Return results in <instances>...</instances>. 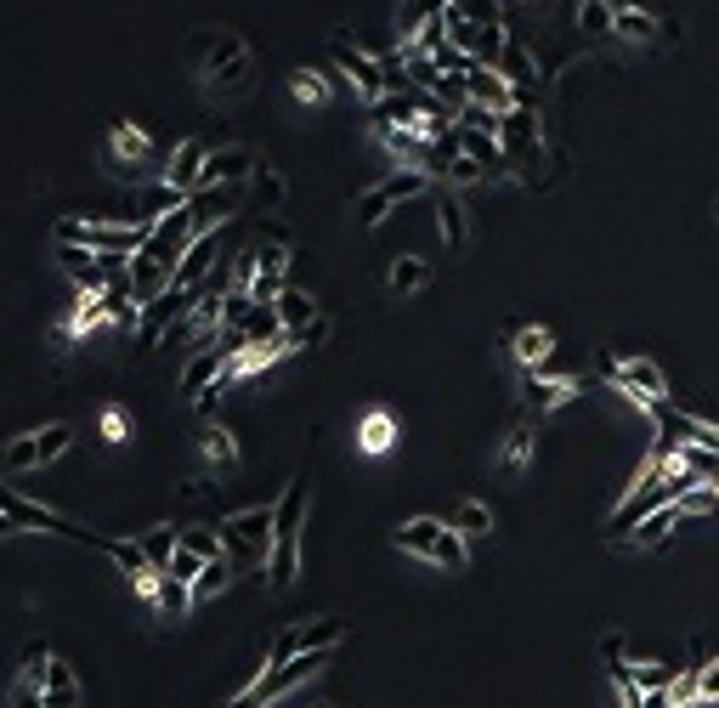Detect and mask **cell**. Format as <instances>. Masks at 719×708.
I'll use <instances>...</instances> for the list:
<instances>
[{
  "mask_svg": "<svg viewBox=\"0 0 719 708\" xmlns=\"http://www.w3.org/2000/svg\"><path fill=\"white\" fill-rule=\"evenodd\" d=\"M181 58L210 97H244L256 85V58L238 29H194L181 45Z\"/></svg>",
  "mask_w": 719,
  "mask_h": 708,
  "instance_id": "1",
  "label": "cell"
},
{
  "mask_svg": "<svg viewBox=\"0 0 719 708\" xmlns=\"http://www.w3.org/2000/svg\"><path fill=\"white\" fill-rule=\"evenodd\" d=\"M306 488H312V477L301 470V477H295L290 488H283V499L272 504V516H278V528H272V555H267V584H272V590H290V584H295V573H301Z\"/></svg>",
  "mask_w": 719,
  "mask_h": 708,
  "instance_id": "2",
  "label": "cell"
},
{
  "mask_svg": "<svg viewBox=\"0 0 719 708\" xmlns=\"http://www.w3.org/2000/svg\"><path fill=\"white\" fill-rule=\"evenodd\" d=\"M392 544L403 555L430 561V566H448V573H465V566H470V539L454 522H437V516H414V522H403L392 533Z\"/></svg>",
  "mask_w": 719,
  "mask_h": 708,
  "instance_id": "3",
  "label": "cell"
},
{
  "mask_svg": "<svg viewBox=\"0 0 719 708\" xmlns=\"http://www.w3.org/2000/svg\"><path fill=\"white\" fill-rule=\"evenodd\" d=\"M148 232L154 227H131V221H103V216H63L58 221V244H85V250H97V256H142L148 250Z\"/></svg>",
  "mask_w": 719,
  "mask_h": 708,
  "instance_id": "4",
  "label": "cell"
},
{
  "mask_svg": "<svg viewBox=\"0 0 719 708\" xmlns=\"http://www.w3.org/2000/svg\"><path fill=\"white\" fill-rule=\"evenodd\" d=\"M216 528H221V550H227L232 561H244V566H267V555H272V528H278L272 504L232 510V516H221Z\"/></svg>",
  "mask_w": 719,
  "mask_h": 708,
  "instance_id": "5",
  "label": "cell"
},
{
  "mask_svg": "<svg viewBox=\"0 0 719 708\" xmlns=\"http://www.w3.org/2000/svg\"><path fill=\"white\" fill-rule=\"evenodd\" d=\"M419 194H430V176H425V170H392L386 181H374L368 194H357L352 221H357V227H379L397 205H408V199H419Z\"/></svg>",
  "mask_w": 719,
  "mask_h": 708,
  "instance_id": "6",
  "label": "cell"
},
{
  "mask_svg": "<svg viewBox=\"0 0 719 708\" xmlns=\"http://www.w3.org/2000/svg\"><path fill=\"white\" fill-rule=\"evenodd\" d=\"M346 641V624L341 618H312V624H290V629H278L272 646L261 664H290V657H306V652H334Z\"/></svg>",
  "mask_w": 719,
  "mask_h": 708,
  "instance_id": "7",
  "label": "cell"
},
{
  "mask_svg": "<svg viewBox=\"0 0 719 708\" xmlns=\"http://www.w3.org/2000/svg\"><path fill=\"white\" fill-rule=\"evenodd\" d=\"M329 58H334V69L346 74V85L357 91L368 108L386 97V69H379V52H363V45H352V40H334Z\"/></svg>",
  "mask_w": 719,
  "mask_h": 708,
  "instance_id": "8",
  "label": "cell"
},
{
  "mask_svg": "<svg viewBox=\"0 0 719 708\" xmlns=\"http://www.w3.org/2000/svg\"><path fill=\"white\" fill-rule=\"evenodd\" d=\"M194 239H199V232H194V216H187V205H181V210H170V216H159V221H154V232H148V250H142V256L159 261V267L176 278L181 256L194 250Z\"/></svg>",
  "mask_w": 719,
  "mask_h": 708,
  "instance_id": "9",
  "label": "cell"
},
{
  "mask_svg": "<svg viewBox=\"0 0 719 708\" xmlns=\"http://www.w3.org/2000/svg\"><path fill=\"white\" fill-rule=\"evenodd\" d=\"M256 170H261L256 148H244V142H227V148H210L199 187H250V176H256Z\"/></svg>",
  "mask_w": 719,
  "mask_h": 708,
  "instance_id": "10",
  "label": "cell"
},
{
  "mask_svg": "<svg viewBox=\"0 0 719 708\" xmlns=\"http://www.w3.org/2000/svg\"><path fill=\"white\" fill-rule=\"evenodd\" d=\"M205 159H210V142H205V136H187V142H176L170 159L159 165V181H170L176 194L194 199V194H199V176H205Z\"/></svg>",
  "mask_w": 719,
  "mask_h": 708,
  "instance_id": "11",
  "label": "cell"
},
{
  "mask_svg": "<svg viewBox=\"0 0 719 708\" xmlns=\"http://www.w3.org/2000/svg\"><path fill=\"white\" fill-rule=\"evenodd\" d=\"M465 91H470V103H482V108H493V114L521 108V91H515L499 69H488V63H470V69H465Z\"/></svg>",
  "mask_w": 719,
  "mask_h": 708,
  "instance_id": "12",
  "label": "cell"
},
{
  "mask_svg": "<svg viewBox=\"0 0 719 708\" xmlns=\"http://www.w3.org/2000/svg\"><path fill=\"white\" fill-rule=\"evenodd\" d=\"M227 357H232V352H227L221 341H210V346H199L194 357H187V363H181V392H187V397H194V403H199L205 392H216V386H221V374H227Z\"/></svg>",
  "mask_w": 719,
  "mask_h": 708,
  "instance_id": "13",
  "label": "cell"
},
{
  "mask_svg": "<svg viewBox=\"0 0 719 708\" xmlns=\"http://www.w3.org/2000/svg\"><path fill=\"white\" fill-rule=\"evenodd\" d=\"M244 205V187H199L187 199V216H194V232H216L221 221H232V210Z\"/></svg>",
  "mask_w": 719,
  "mask_h": 708,
  "instance_id": "14",
  "label": "cell"
},
{
  "mask_svg": "<svg viewBox=\"0 0 719 708\" xmlns=\"http://www.w3.org/2000/svg\"><path fill=\"white\" fill-rule=\"evenodd\" d=\"M52 256H58V267L74 278L80 295H103V290H108V267H103L97 250H85V244H58Z\"/></svg>",
  "mask_w": 719,
  "mask_h": 708,
  "instance_id": "15",
  "label": "cell"
},
{
  "mask_svg": "<svg viewBox=\"0 0 719 708\" xmlns=\"http://www.w3.org/2000/svg\"><path fill=\"white\" fill-rule=\"evenodd\" d=\"M521 392H527V414H555V408H566L572 397H579L584 386L572 381V374H527L521 381Z\"/></svg>",
  "mask_w": 719,
  "mask_h": 708,
  "instance_id": "16",
  "label": "cell"
},
{
  "mask_svg": "<svg viewBox=\"0 0 719 708\" xmlns=\"http://www.w3.org/2000/svg\"><path fill=\"white\" fill-rule=\"evenodd\" d=\"M499 142H504L510 159H527V154L539 148V114H533V108H510V114L499 119Z\"/></svg>",
  "mask_w": 719,
  "mask_h": 708,
  "instance_id": "17",
  "label": "cell"
},
{
  "mask_svg": "<svg viewBox=\"0 0 719 708\" xmlns=\"http://www.w3.org/2000/svg\"><path fill=\"white\" fill-rule=\"evenodd\" d=\"M459 148H465V159H476V165H482L488 176H504V170L515 165V159L504 154V142H499L493 131H465V125H459Z\"/></svg>",
  "mask_w": 719,
  "mask_h": 708,
  "instance_id": "18",
  "label": "cell"
},
{
  "mask_svg": "<svg viewBox=\"0 0 719 708\" xmlns=\"http://www.w3.org/2000/svg\"><path fill=\"white\" fill-rule=\"evenodd\" d=\"M510 352H515V363H521L527 374H539V368L550 363L555 341H550V329H539V323H521L515 335H510Z\"/></svg>",
  "mask_w": 719,
  "mask_h": 708,
  "instance_id": "19",
  "label": "cell"
},
{
  "mask_svg": "<svg viewBox=\"0 0 719 708\" xmlns=\"http://www.w3.org/2000/svg\"><path fill=\"white\" fill-rule=\"evenodd\" d=\"M108 154H114V165H119V159L154 165V159H159V154H154V142H148V131L131 125V119H119V125H114V136H108Z\"/></svg>",
  "mask_w": 719,
  "mask_h": 708,
  "instance_id": "20",
  "label": "cell"
},
{
  "mask_svg": "<svg viewBox=\"0 0 719 708\" xmlns=\"http://www.w3.org/2000/svg\"><path fill=\"white\" fill-rule=\"evenodd\" d=\"M675 528H686L680 504H657V510L646 516V522H640V528L629 533V544H635V550H657V544H663L668 533H675Z\"/></svg>",
  "mask_w": 719,
  "mask_h": 708,
  "instance_id": "21",
  "label": "cell"
},
{
  "mask_svg": "<svg viewBox=\"0 0 719 708\" xmlns=\"http://www.w3.org/2000/svg\"><path fill=\"white\" fill-rule=\"evenodd\" d=\"M108 555H114V566H119V573H125L131 584H148V579H159V573H154V561H148V550H142L136 539H125V533H114Z\"/></svg>",
  "mask_w": 719,
  "mask_h": 708,
  "instance_id": "22",
  "label": "cell"
},
{
  "mask_svg": "<svg viewBox=\"0 0 719 708\" xmlns=\"http://www.w3.org/2000/svg\"><path fill=\"white\" fill-rule=\"evenodd\" d=\"M448 12V0H403L397 7V40L408 45V40H419V29H430Z\"/></svg>",
  "mask_w": 719,
  "mask_h": 708,
  "instance_id": "23",
  "label": "cell"
},
{
  "mask_svg": "<svg viewBox=\"0 0 719 708\" xmlns=\"http://www.w3.org/2000/svg\"><path fill=\"white\" fill-rule=\"evenodd\" d=\"M499 74L521 91V108H527V97H533V85H539V69H533V58H527V45H504V58H499Z\"/></svg>",
  "mask_w": 719,
  "mask_h": 708,
  "instance_id": "24",
  "label": "cell"
},
{
  "mask_svg": "<svg viewBox=\"0 0 719 708\" xmlns=\"http://www.w3.org/2000/svg\"><path fill=\"white\" fill-rule=\"evenodd\" d=\"M272 306H278V317H283V335H295V329H306V323L317 317V301H312V290H301V283H290V290H283Z\"/></svg>",
  "mask_w": 719,
  "mask_h": 708,
  "instance_id": "25",
  "label": "cell"
},
{
  "mask_svg": "<svg viewBox=\"0 0 719 708\" xmlns=\"http://www.w3.org/2000/svg\"><path fill=\"white\" fill-rule=\"evenodd\" d=\"M392 442H397V419H392L386 408H368L363 425H357V448H363V454H386Z\"/></svg>",
  "mask_w": 719,
  "mask_h": 708,
  "instance_id": "26",
  "label": "cell"
},
{
  "mask_svg": "<svg viewBox=\"0 0 719 708\" xmlns=\"http://www.w3.org/2000/svg\"><path fill=\"white\" fill-rule=\"evenodd\" d=\"M29 442H34V465H52V459H63V454L74 448V425H69V419L40 425V431H29Z\"/></svg>",
  "mask_w": 719,
  "mask_h": 708,
  "instance_id": "27",
  "label": "cell"
},
{
  "mask_svg": "<svg viewBox=\"0 0 719 708\" xmlns=\"http://www.w3.org/2000/svg\"><path fill=\"white\" fill-rule=\"evenodd\" d=\"M425 278H430L425 256H397V261H392V272H386V283H392V295H397V301L419 295V290H425Z\"/></svg>",
  "mask_w": 719,
  "mask_h": 708,
  "instance_id": "28",
  "label": "cell"
},
{
  "mask_svg": "<svg viewBox=\"0 0 719 708\" xmlns=\"http://www.w3.org/2000/svg\"><path fill=\"white\" fill-rule=\"evenodd\" d=\"M45 708H80V680L69 664H58L52 657V669H45Z\"/></svg>",
  "mask_w": 719,
  "mask_h": 708,
  "instance_id": "29",
  "label": "cell"
},
{
  "mask_svg": "<svg viewBox=\"0 0 719 708\" xmlns=\"http://www.w3.org/2000/svg\"><path fill=\"white\" fill-rule=\"evenodd\" d=\"M250 346H272V341H283V317H278V306H250V317H244V329H238Z\"/></svg>",
  "mask_w": 719,
  "mask_h": 708,
  "instance_id": "30",
  "label": "cell"
},
{
  "mask_svg": "<svg viewBox=\"0 0 719 708\" xmlns=\"http://www.w3.org/2000/svg\"><path fill=\"white\" fill-rule=\"evenodd\" d=\"M103 323H108L103 295H80V301H74V312H69V323H63V335H69V341H80V335H91V329H103Z\"/></svg>",
  "mask_w": 719,
  "mask_h": 708,
  "instance_id": "31",
  "label": "cell"
},
{
  "mask_svg": "<svg viewBox=\"0 0 719 708\" xmlns=\"http://www.w3.org/2000/svg\"><path fill=\"white\" fill-rule=\"evenodd\" d=\"M136 544L148 550L154 573H165V566H170V555H176V544H181V528H142V533H136Z\"/></svg>",
  "mask_w": 719,
  "mask_h": 708,
  "instance_id": "32",
  "label": "cell"
},
{
  "mask_svg": "<svg viewBox=\"0 0 719 708\" xmlns=\"http://www.w3.org/2000/svg\"><path fill=\"white\" fill-rule=\"evenodd\" d=\"M680 465L691 470V477H697L702 488H713V493H719V448H702V442H686V448H680Z\"/></svg>",
  "mask_w": 719,
  "mask_h": 708,
  "instance_id": "33",
  "label": "cell"
},
{
  "mask_svg": "<svg viewBox=\"0 0 719 708\" xmlns=\"http://www.w3.org/2000/svg\"><path fill=\"white\" fill-rule=\"evenodd\" d=\"M199 448H205V459L221 465V470L238 465V437L227 431V425H205V431H199Z\"/></svg>",
  "mask_w": 719,
  "mask_h": 708,
  "instance_id": "34",
  "label": "cell"
},
{
  "mask_svg": "<svg viewBox=\"0 0 719 708\" xmlns=\"http://www.w3.org/2000/svg\"><path fill=\"white\" fill-rule=\"evenodd\" d=\"M448 522H454L465 539H488V533H493V510H488L482 499H465V504L448 516Z\"/></svg>",
  "mask_w": 719,
  "mask_h": 708,
  "instance_id": "35",
  "label": "cell"
},
{
  "mask_svg": "<svg viewBox=\"0 0 719 708\" xmlns=\"http://www.w3.org/2000/svg\"><path fill=\"white\" fill-rule=\"evenodd\" d=\"M657 12H629V7H623L617 12V23H612V34H623V40H635V45H652L657 40Z\"/></svg>",
  "mask_w": 719,
  "mask_h": 708,
  "instance_id": "36",
  "label": "cell"
},
{
  "mask_svg": "<svg viewBox=\"0 0 719 708\" xmlns=\"http://www.w3.org/2000/svg\"><path fill=\"white\" fill-rule=\"evenodd\" d=\"M148 606H159L165 618H181V612L194 606V590H187V584H176V579H165V573H159V584H154V601H148Z\"/></svg>",
  "mask_w": 719,
  "mask_h": 708,
  "instance_id": "37",
  "label": "cell"
},
{
  "mask_svg": "<svg viewBox=\"0 0 719 708\" xmlns=\"http://www.w3.org/2000/svg\"><path fill=\"white\" fill-rule=\"evenodd\" d=\"M572 12H579V29H584V34H612V23H617L612 0H579Z\"/></svg>",
  "mask_w": 719,
  "mask_h": 708,
  "instance_id": "38",
  "label": "cell"
},
{
  "mask_svg": "<svg viewBox=\"0 0 719 708\" xmlns=\"http://www.w3.org/2000/svg\"><path fill=\"white\" fill-rule=\"evenodd\" d=\"M227 579H232V555H216V561H205V573L194 579V601H210V595H221V590H227Z\"/></svg>",
  "mask_w": 719,
  "mask_h": 708,
  "instance_id": "39",
  "label": "cell"
},
{
  "mask_svg": "<svg viewBox=\"0 0 719 708\" xmlns=\"http://www.w3.org/2000/svg\"><path fill=\"white\" fill-rule=\"evenodd\" d=\"M437 227H442V239L459 250L465 244V205L454 194H437Z\"/></svg>",
  "mask_w": 719,
  "mask_h": 708,
  "instance_id": "40",
  "label": "cell"
},
{
  "mask_svg": "<svg viewBox=\"0 0 719 708\" xmlns=\"http://www.w3.org/2000/svg\"><path fill=\"white\" fill-rule=\"evenodd\" d=\"M499 459H504V470H521L527 459H533V425H515V431L504 437V454H499Z\"/></svg>",
  "mask_w": 719,
  "mask_h": 708,
  "instance_id": "41",
  "label": "cell"
},
{
  "mask_svg": "<svg viewBox=\"0 0 719 708\" xmlns=\"http://www.w3.org/2000/svg\"><path fill=\"white\" fill-rule=\"evenodd\" d=\"M181 550H194V555H205V561L227 555V550H221V528H181Z\"/></svg>",
  "mask_w": 719,
  "mask_h": 708,
  "instance_id": "42",
  "label": "cell"
},
{
  "mask_svg": "<svg viewBox=\"0 0 719 708\" xmlns=\"http://www.w3.org/2000/svg\"><path fill=\"white\" fill-rule=\"evenodd\" d=\"M250 194H256L267 210H278V205H283V176H278L272 165H261V170L250 176Z\"/></svg>",
  "mask_w": 719,
  "mask_h": 708,
  "instance_id": "43",
  "label": "cell"
},
{
  "mask_svg": "<svg viewBox=\"0 0 719 708\" xmlns=\"http://www.w3.org/2000/svg\"><path fill=\"white\" fill-rule=\"evenodd\" d=\"M199 573H205V555H194V550H181V544H176V555H170V566H165V579H176V584L194 590Z\"/></svg>",
  "mask_w": 719,
  "mask_h": 708,
  "instance_id": "44",
  "label": "cell"
},
{
  "mask_svg": "<svg viewBox=\"0 0 719 708\" xmlns=\"http://www.w3.org/2000/svg\"><path fill=\"white\" fill-rule=\"evenodd\" d=\"M290 85H295V97H301V103H312V108H317V103H329V80H323V74H312V69H295V80H290Z\"/></svg>",
  "mask_w": 719,
  "mask_h": 708,
  "instance_id": "45",
  "label": "cell"
},
{
  "mask_svg": "<svg viewBox=\"0 0 719 708\" xmlns=\"http://www.w3.org/2000/svg\"><path fill=\"white\" fill-rule=\"evenodd\" d=\"M675 504H680V516H686V522H691V516H708V510H719V493L697 482V488H691V493H680Z\"/></svg>",
  "mask_w": 719,
  "mask_h": 708,
  "instance_id": "46",
  "label": "cell"
},
{
  "mask_svg": "<svg viewBox=\"0 0 719 708\" xmlns=\"http://www.w3.org/2000/svg\"><path fill=\"white\" fill-rule=\"evenodd\" d=\"M470 23H504V0H459Z\"/></svg>",
  "mask_w": 719,
  "mask_h": 708,
  "instance_id": "47",
  "label": "cell"
},
{
  "mask_svg": "<svg viewBox=\"0 0 719 708\" xmlns=\"http://www.w3.org/2000/svg\"><path fill=\"white\" fill-rule=\"evenodd\" d=\"M329 329H334V323H329V317L317 312V317H312L306 329H295V335H290V346H295V352H301V346H323V341H329Z\"/></svg>",
  "mask_w": 719,
  "mask_h": 708,
  "instance_id": "48",
  "label": "cell"
},
{
  "mask_svg": "<svg viewBox=\"0 0 719 708\" xmlns=\"http://www.w3.org/2000/svg\"><path fill=\"white\" fill-rule=\"evenodd\" d=\"M691 669H697V697L719 702V657H713V664H691Z\"/></svg>",
  "mask_w": 719,
  "mask_h": 708,
  "instance_id": "49",
  "label": "cell"
},
{
  "mask_svg": "<svg viewBox=\"0 0 719 708\" xmlns=\"http://www.w3.org/2000/svg\"><path fill=\"white\" fill-rule=\"evenodd\" d=\"M482 176H488V170L476 165V159H465V154L448 165V181H454V187H470V181H482Z\"/></svg>",
  "mask_w": 719,
  "mask_h": 708,
  "instance_id": "50",
  "label": "cell"
},
{
  "mask_svg": "<svg viewBox=\"0 0 719 708\" xmlns=\"http://www.w3.org/2000/svg\"><path fill=\"white\" fill-rule=\"evenodd\" d=\"M12 708H45V691H40L34 680H18V686H12Z\"/></svg>",
  "mask_w": 719,
  "mask_h": 708,
  "instance_id": "51",
  "label": "cell"
},
{
  "mask_svg": "<svg viewBox=\"0 0 719 708\" xmlns=\"http://www.w3.org/2000/svg\"><path fill=\"white\" fill-rule=\"evenodd\" d=\"M125 431H131L125 414H119V408H108V414H103V437H108V442H125Z\"/></svg>",
  "mask_w": 719,
  "mask_h": 708,
  "instance_id": "52",
  "label": "cell"
},
{
  "mask_svg": "<svg viewBox=\"0 0 719 708\" xmlns=\"http://www.w3.org/2000/svg\"><path fill=\"white\" fill-rule=\"evenodd\" d=\"M623 708H675V697H668V691H640L635 702H623Z\"/></svg>",
  "mask_w": 719,
  "mask_h": 708,
  "instance_id": "53",
  "label": "cell"
},
{
  "mask_svg": "<svg viewBox=\"0 0 719 708\" xmlns=\"http://www.w3.org/2000/svg\"><path fill=\"white\" fill-rule=\"evenodd\" d=\"M612 7L623 12V7H629V12H652V0H612Z\"/></svg>",
  "mask_w": 719,
  "mask_h": 708,
  "instance_id": "54",
  "label": "cell"
},
{
  "mask_svg": "<svg viewBox=\"0 0 719 708\" xmlns=\"http://www.w3.org/2000/svg\"><path fill=\"white\" fill-rule=\"evenodd\" d=\"M317 708H329V702H317Z\"/></svg>",
  "mask_w": 719,
  "mask_h": 708,
  "instance_id": "55",
  "label": "cell"
}]
</instances>
